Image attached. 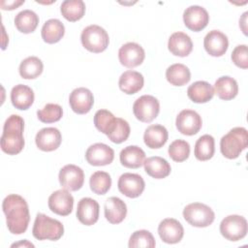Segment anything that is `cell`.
I'll return each instance as SVG.
<instances>
[{
  "label": "cell",
  "instance_id": "obj_32",
  "mask_svg": "<svg viewBox=\"0 0 248 248\" xmlns=\"http://www.w3.org/2000/svg\"><path fill=\"white\" fill-rule=\"evenodd\" d=\"M167 80L174 86H182L191 79V73L188 67L183 64L176 63L170 65L166 71Z\"/></svg>",
  "mask_w": 248,
  "mask_h": 248
},
{
  "label": "cell",
  "instance_id": "obj_8",
  "mask_svg": "<svg viewBox=\"0 0 248 248\" xmlns=\"http://www.w3.org/2000/svg\"><path fill=\"white\" fill-rule=\"evenodd\" d=\"M159 101L151 95H143L138 98L133 106V112L137 119L141 122L149 123L159 114Z\"/></svg>",
  "mask_w": 248,
  "mask_h": 248
},
{
  "label": "cell",
  "instance_id": "obj_6",
  "mask_svg": "<svg viewBox=\"0 0 248 248\" xmlns=\"http://www.w3.org/2000/svg\"><path fill=\"white\" fill-rule=\"evenodd\" d=\"M183 217L193 227L205 228L213 223L215 214L208 205L202 202H193L184 207Z\"/></svg>",
  "mask_w": 248,
  "mask_h": 248
},
{
  "label": "cell",
  "instance_id": "obj_16",
  "mask_svg": "<svg viewBox=\"0 0 248 248\" xmlns=\"http://www.w3.org/2000/svg\"><path fill=\"white\" fill-rule=\"evenodd\" d=\"M85 159L87 163L96 167L109 165L114 159V151L105 143H95L87 148Z\"/></svg>",
  "mask_w": 248,
  "mask_h": 248
},
{
  "label": "cell",
  "instance_id": "obj_39",
  "mask_svg": "<svg viewBox=\"0 0 248 248\" xmlns=\"http://www.w3.org/2000/svg\"><path fill=\"white\" fill-rule=\"evenodd\" d=\"M169 156L174 162H183L190 155V145L184 140H175L169 146Z\"/></svg>",
  "mask_w": 248,
  "mask_h": 248
},
{
  "label": "cell",
  "instance_id": "obj_40",
  "mask_svg": "<svg viewBox=\"0 0 248 248\" xmlns=\"http://www.w3.org/2000/svg\"><path fill=\"white\" fill-rule=\"evenodd\" d=\"M37 115L39 120L44 123H53L61 119L63 109L57 104H46L42 109L37 111Z\"/></svg>",
  "mask_w": 248,
  "mask_h": 248
},
{
  "label": "cell",
  "instance_id": "obj_26",
  "mask_svg": "<svg viewBox=\"0 0 248 248\" xmlns=\"http://www.w3.org/2000/svg\"><path fill=\"white\" fill-rule=\"evenodd\" d=\"M143 166L146 173L156 179L167 177L171 170L169 162L159 156H153L145 159L143 162Z\"/></svg>",
  "mask_w": 248,
  "mask_h": 248
},
{
  "label": "cell",
  "instance_id": "obj_37",
  "mask_svg": "<svg viewBox=\"0 0 248 248\" xmlns=\"http://www.w3.org/2000/svg\"><path fill=\"white\" fill-rule=\"evenodd\" d=\"M89 185L92 192L97 195H105L111 186L110 175L102 170L95 171L89 179Z\"/></svg>",
  "mask_w": 248,
  "mask_h": 248
},
{
  "label": "cell",
  "instance_id": "obj_42",
  "mask_svg": "<svg viewBox=\"0 0 248 248\" xmlns=\"http://www.w3.org/2000/svg\"><path fill=\"white\" fill-rule=\"evenodd\" d=\"M232 62L241 69L248 68V50L246 45H239L232 52Z\"/></svg>",
  "mask_w": 248,
  "mask_h": 248
},
{
  "label": "cell",
  "instance_id": "obj_5",
  "mask_svg": "<svg viewBox=\"0 0 248 248\" xmlns=\"http://www.w3.org/2000/svg\"><path fill=\"white\" fill-rule=\"evenodd\" d=\"M82 46L89 51L100 53L108 46L109 38L107 31L99 25H89L85 27L80 35Z\"/></svg>",
  "mask_w": 248,
  "mask_h": 248
},
{
  "label": "cell",
  "instance_id": "obj_7",
  "mask_svg": "<svg viewBox=\"0 0 248 248\" xmlns=\"http://www.w3.org/2000/svg\"><path fill=\"white\" fill-rule=\"evenodd\" d=\"M247 221L240 215H229L225 217L220 224L221 234L231 241L242 239L247 233Z\"/></svg>",
  "mask_w": 248,
  "mask_h": 248
},
{
  "label": "cell",
  "instance_id": "obj_24",
  "mask_svg": "<svg viewBox=\"0 0 248 248\" xmlns=\"http://www.w3.org/2000/svg\"><path fill=\"white\" fill-rule=\"evenodd\" d=\"M144 83L143 76L137 72V71H126L124 72L118 81V85L121 91H123L126 94L132 95L139 92Z\"/></svg>",
  "mask_w": 248,
  "mask_h": 248
},
{
  "label": "cell",
  "instance_id": "obj_29",
  "mask_svg": "<svg viewBox=\"0 0 248 248\" xmlns=\"http://www.w3.org/2000/svg\"><path fill=\"white\" fill-rule=\"evenodd\" d=\"M214 94H216L220 99L229 101L236 97L238 93V85L234 78L224 76L219 78L214 84Z\"/></svg>",
  "mask_w": 248,
  "mask_h": 248
},
{
  "label": "cell",
  "instance_id": "obj_10",
  "mask_svg": "<svg viewBox=\"0 0 248 248\" xmlns=\"http://www.w3.org/2000/svg\"><path fill=\"white\" fill-rule=\"evenodd\" d=\"M59 182L64 189L69 191L79 190L84 182L83 170L76 165H66L59 171Z\"/></svg>",
  "mask_w": 248,
  "mask_h": 248
},
{
  "label": "cell",
  "instance_id": "obj_18",
  "mask_svg": "<svg viewBox=\"0 0 248 248\" xmlns=\"http://www.w3.org/2000/svg\"><path fill=\"white\" fill-rule=\"evenodd\" d=\"M203 46L209 55L219 57L226 53L229 47V40L221 31L211 30L204 37Z\"/></svg>",
  "mask_w": 248,
  "mask_h": 248
},
{
  "label": "cell",
  "instance_id": "obj_1",
  "mask_svg": "<svg viewBox=\"0 0 248 248\" xmlns=\"http://www.w3.org/2000/svg\"><path fill=\"white\" fill-rule=\"evenodd\" d=\"M2 209L6 216L7 227L10 232L21 234L26 232L30 214L26 201L19 195H8L2 202Z\"/></svg>",
  "mask_w": 248,
  "mask_h": 248
},
{
  "label": "cell",
  "instance_id": "obj_31",
  "mask_svg": "<svg viewBox=\"0 0 248 248\" xmlns=\"http://www.w3.org/2000/svg\"><path fill=\"white\" fill-rule=\"evenodd\" d=\"M39 23V16L31 10H23L15 17V25L16 29L24 34H29L35 31Z\"/></svg>",
  "mask_w": 248,
  "mask_h": 248
},
{
  "label": "cell",
  "instance_id": "obj_12",
  "mask_svg": "<svg viewBox=\"0 0 248 248\" xmlns=\"http://www.w3.org/2000/svg\"><path fill=\"white\" fill-rule=\"evenodd\" d=\"M183 21L188 29L194 32H199L205 28L208 24L209 16L204 8L198 5H193L186 8L184 11Z\"/></svg>",
  "mask_w": 248,
  "mask_h": 248
},
{
  "label": "cell",
  "instance_id": "obj_35",
  "mask_svg": "<svg viewBox=\"0 0 248 248\" xmlns=\"http://www.w3.org/2000/svg\"><path fill=\"white\" fill-rule=\"evenodd\" d=\"M44 69L42 60L36 56H29L22 60L19 65V75L22 78L33 79L38 78Z\"/></svg>",
  "mask_w": 248,
  "mask_h": 248
},
{
  "label": "cell",
  "instance_id": "obj_4",
  "mask_svg": "<svg viewBox=\"0 0 248 248\" xmlns=\"http://www.w3.org/2000/svg\"><path fill=\"white\" fill-rule=\"evenodd\" d=\"M33 236L38 240H58L64 233L62 223L43 213H38L34 222Z\"/></svg>",
  "mask_w": 248,
  "mask_h": 248
},
{
  "label": "cell",
  "instance_id": "obj_22",
  "mask_svg": "<svg viewBox=\"0 0 248 248\" xmlns=\"http://www.w3.org/2000/svg\"><path fill=\"white\" fill-rule=\"evenodd\" d=\"M105 217L110 224L121 223L127 214L126 203L117 197H110L105 202Z\"/></svg>",
  "mask_w": 248,
  "mask_h": 248
},
{
  "label": "cell",
  "instance_id": "obj_38",
  "mask_svg": "<svg viewBox=\"0 0 248 248\" xmlns=\"http://www.w3.org/2000/svg\"><path fill=\"white\" fill-rule=\"evenodd\" d=\"M128 245L130 248H136V247L153 248L155 247L156 242L150 232L146 230H140L132 233V235L130 236Z\"/></svg>",
  "mask_w": 248,
  "mask_h": 248
},
{
  "label": "cell",
  "instance_id": "obj_30",
  "mask_svg": "<svg viewBox=\"0 0 248 248\" xmlns=\"http://www.w3.org/2000/svg\"><path fill=\"white\" fill-rule=\"evenodd\" d=\"M65 33L64 24L56 18L46 20L42 27V38L47 44H55L59 42Z\"/></svg>",
  "mask_w": 248,
  "mask_h": 248
},
{
  "label": "cell",
  "instance_id": "obj_9",
  "mask_svg": "<svg viewBox=\"0 0 248 248\" xmlns=\"http://www.w3.org/2000/svg\"><path fill=\"white\" fill-rule=\"evenodd\" d=\"M117 186L121 194L128 198L135 199L142 194L145 183L143 178L140 174L126 172L120 175Z\"/></svg>",
  "mask_w": 248,
  "mask_h": 248
},
{
  "label": "cell",
  "instance_id": "obj_36",
  "mask_svg": "<svg viewBox=\"0 0 248 248\" xmlns=\"http://www.w3.org/2000/svg\"><path fill=\"white\" fill-rule=\"evenodd\" d=\"M116 118L114 115L107 109H99L94 115V124L97 130L105 135H108L113 130L116 124Z\"/></svg>",
  "mask_w": 248,
  "mask_h": 248
},
{
  "label": "cell",
  "instance_id": "obj_27",
  "mask_svg": "<svg viewBox=\"0 0 248 248\" xmlns=\"http://www.w3.org/2000/svg\"><path fill=\"white\" fill-rule=\"evenodd\" d=\"M120 163L125 168L138 169L143 165L145 160L144 151L137 145H129L123 148L119 154Z\"/></svg>",
  "mask_w": 248,
  "mask_h": 248
},
{
  "label": "cell",
  "instance_id": "obj_2",
  "mask_svg": "<svg viewBox=\"0 0 248 248\" xmlns=\"http://www.w3.org/2000/svg\"><path fill=\"white\" fill-rule=\"evenodd\" d=\"M24 121L22 117L12 114L7 118L1 136V149L9 155L18 154L24 147Z\"/></svg>",
  "mask_w": 248,
  "mask_h": 248
},
{
  "label": "cell",
  "instance_id": "obj_28",
  "mask_svg": "<svg viewBox=\"0 0 248 248\" xmlns=\"http://www.w3.org/2000/svg\"><path fill=\"white\" fill-rule=\"evenodd\" d=\"M189 99L197 104H203L213 98V87L206 81L199 80L192 83L187 89Z\"/></svg>",
  "mask_w": 248,
  "mask_h": 248
},
{
  "label": "cell",
  "instance_id": "obj_33",
  "mask_svg": "<svg viewBox=\"0 0 248 248\" xmlns=\"http://www.w3.org/2000/svg\"><path fill=\"white\" fill-rule=\"evenodd\" d=\"M215 152L214 138L210 135H203L198 139L195 144L194 154L200 161H207L211 159Z\"/></svg>",
  "mask_w": 248,
  "mask_h": 248
},
{
  "label": "cell",
  "instance_id": "obj_15",
  "mask_svg": "<svg viewBox=\"0 0 248 248\" xmlns=\"http://www.w3.org/2000/svg\"><path fill=\"white\" fill-rule=\"evenodd\" d=\"M69 103L73 111L78 114H85L90 111L94 104L92 92L85 87H78L72 91Z\"/></svg>",
  "mask_w": 248,
  "mask_h": 248
},
{
  "label": "cell",
  "instance_id": "obj_3",
  "mask_svg": "<svg viewBox=\"0 0 248 248\" xmlns=\"http://www.w3.org/2000/svg\"><path fill=\"white\" fill-rule=\"evenodd\" d=\"M248 146V133L243 127L232 128L220 140V150L224 157L235 159Z\"/></svg>",
  "mask_w": 248,
  "mask_h": 248
},
{
  "label": "cell",
  "instance_id": "obj_19",
  "mask_svg": "<svg viewBox=\"0 0 248 248\" xmlns=\"http://www.w3.org/2000/svg\"><path fill=\"white\" fill-rule=\"evenodd\" d=\"M62 137L57 128L47 127L41 129L35 138L36 145L39 149L49 152L57 149L61 144Z\"/></svg>",
  "mask_w": 248,
  "mask_h": 248
},
{
  "label": "cell",
  "instance_id": "obj_14",
  "mask_svg": "<svg viewBox=\"0 0 248 248\" xmlns=\"http://www.w3.org/2000/svg\"><path fill=\"white\" fill-rule=\"evenodd\" d=\"M49 209L60 216L69 215L74 206V198L67 189H60L53 192L48 198Z\"/></svg>",
  "mask_w": 248,
  "mask_h": 248
},
{
  "label": "cell",
  "instance_id": "obj_41",
  "mask_svg": "<svg viewBox=\"0 0 248 248\" xmlns=\"http://www.w3.org/2000/svg\"><path fill=\"white\" fill-rule=\"evenodd\" d=\"M130 132H131V129H130L129 123L126 120L117 117L116 124L113 130L107 137L114 143H121L129 138Z\"/></svg>",
  "mask_w": 248,
  "mask_h": 248
},
{
  "label": "cell",
  "instance_id": "obj_17",
  "mask_svg": "<svg viewBox=\"0 0 248 248\" xmlns=\"http://www.w3.org/2000/svg\"><path fill=\"white\" fill-rule=\"evenodd\" d=\"M158 233L164 242L174 244L182 239L184 229L181 223L176 219L167 218L160 222L158 226Z\"/></svg>",
  "mask_w": 248,
  "mask_h": 248
},
{
  "label": "cell",
  "instance_id": "obj_13",
  "mask_svg": "<svg viewBox=\"0 0 248 248\" xmlns=\"http://www.w3.org/2000/svg\"><path fill=\"white\" fill-rule=\"evenodd\" d=\"M145 57V52L142 46L137 43H126L118 51L120 63L126 68H135L140 66Z\"/></svg>",
  "mask_w": 248,
  "mask_h": 248
},
{
  "label": "cell",
  "instance_id": "obj_20",
  "mask_svg": "<svg viewBox=\"0 0 248 248\" xmlns=\"http://www.w3.org/2000/svg\"><path fill=\"white\" fill-rule=\"evenodd\" d=\"M99 203L91 198H82L77 207V217L85 226L94 225L99 219Z\"/></svg>",
  "mask_w": 248,
  "mask_h": 248
},
{
  "label": "cell",
  "instance_id": "obj_23",
  "mask_svg": "<svg viewBox=\"0 0 248 248\" xmlns=\"http://www.w3.org/2000/svg\"><path fill=\"white\" fill-rule=\"evenodd\" d=\"M11 101L16 108L26 110L34 102V92L27 85L17 84L11 91Z\"/></svg>",
  "mask_w": 248,
  "mask_h": 248
},
{
  "label": "cell",
  "instance_id": "obj_34",
  "mask_svg": "<svg viewBox=\"0 0 248 248\" xmlns=\"http://www.w3.org/2000/svg\"><path fill=\"white\" fill-rule=\"evenodd\" d=\"M60 11L67 20L78 21L84 16L85 4L82 0H65L61 4Z\"/></svg>",
  "mask_w": 248,
  "mask_h": 248
},
{
  "label": "cell",
  "instance_id": "obj_44",
  "mask_svg": "<svg viewBox=\"0 0 248 248\" xmlns=\"http://www.w3.org/2000/svg\"><path fill=\"white\" fill-rule=\"evenodd\" d=\"M17 246H25V247H34V245L30 242H28L27 240H24V241H21V242H18V243H14L12 244L11 247H17Z\"/></svg>",
  "mask_w": 248,
  "mask_h": 248
},
{
  "label": "cell",
  "instance_id": "obj_11",
  "mask_svg": "<svg viewBox=\"0 0 248 248\" xmlns=\"http://www.w3.org/2000/svg\"><path fill=\"white\" fill-rule=\"evenodd\" d=\"M175 125L181 134L193 136L201 130L202 121L197 111L192 109H183L176 116Z\"/></svg>",
  "mask_w": 248,
  "mask_h": 248
},
{
  "label": "cell",
  "instance_id": "obj_21",
  "mask_svg": "<svg viewBox=\"0 0 248 248\" xmlns=\"http://www.w3.org/2000/svg\"><path fill=\"white\" fill-rule=\"evenodd\" d=\"M168 48L171 54L179 57L189 55L193 49L191 38L183 32H174L168 42Z\"/></svg>",
  "mask_w": 248,
  "mask_h": 248
},
{
  "label": "cell",
  "instance_id": "obj_25",
  "mask_svg": "<svg viewBox=\"0 0 248 248\" xmlns=\"http://www.w3.org/2000/svg\"><path fill=\"white\" fill-rule=\"evenodd\" d=\"M168 138V130L159 124L148 126L143 135L144 143L151 149L161 148L167 142Z\"/></svg>",
  "mask_w": 248,
  "mask_h": 248
},
{
  "label": "cell",
  "instance_id": "obj_43",
  "mask_svg": "<svg viewBox=\"0 0 248 248\" xmlns=\"http://www.w3.org/2000/svg\"><path fill=\"white\" fill-rule=\"evenodd\" d=\"M23 3L24 1H1L0 5L3 10H15Z\"/></svg>",
  "mask_w": 248,
  "mask_h": 248
}]
</instances>
